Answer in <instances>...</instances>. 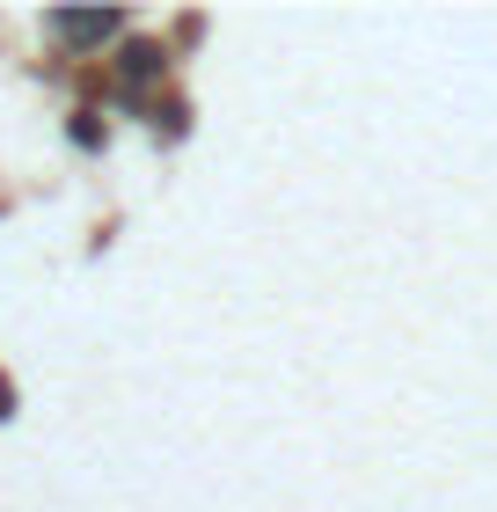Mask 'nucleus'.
<instances>
[{"instance_id": "nucleus-1", "label": "nucleus", "mask_w": 497, "mask_h": 512, "mask_svg": "<svg viewBox=\"0 0 497 512\" xmlns=\"http://www.w3.org/2000/svg\"><path fill=\"white\" fill-rule=\"evenodd\" d=\"M52 30H59L66 44H103V37L125 30V15H110V8H103V15H74V8H59V15H52Z\"/></svg>"}, {"instance_id": "nucleus-2", "label": "nucleus", "mask_w": 497, "mask_h": 512, "mask_svg": "<svg viewBox=\"0 0 497 512\" xmlns=\"http://www.w3.org/2000/svg\"><path fill=\"white\" fill-rule=\"evenodd\" d=\"M117 74H125L132 88H139V81H154V74H161V52H154V44H132V52L117 59Z\"/></svg>"}, {"instance_id": "nucleus-3", "label": "nucleus", "mask_w": 497, "mask_h": 512, "mask_svg": "<svg viewBox=\"0 0 497 512\" xmlns=\"http://www.w3.org/2000/svg\"><path fill=\"white\" fill-rule=\"evenodd\" d=\"M8 410H15V388H8V381H0V417H8Z\"/></svg>"}]
</instances>
